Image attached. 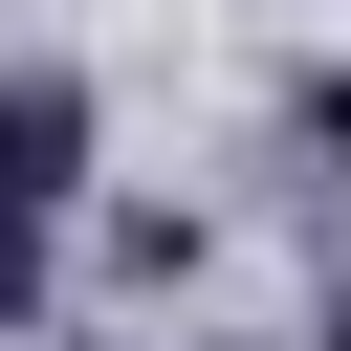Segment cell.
I'll return each mask as SVG.
<instances>
[{
    "label": "cell",
    "mask_w": 351,
    "mask_h": 351,
    "mask_svg": "<svg viewBox=\"0 0 351 351\" xmlns=\"http://www.w3.org/2000/svg\"><path fill=\"white\" fill-rule=\"evenodd\" d=\"M66 197H88V66L66 44H0V219L44 241Z\"/></svg>",
    "instance_id": "cell-1"
},
{
    "label": "cell",
    "mask_w": 351,
    "mask_h": 351,
    "mask_svg": "<svg viewBox=\"0 0 351 351\" xmlns=\"http://www.w3.org/2000/svg\"><path fill=\"white\" fill-rule=\"evenodd\" d=\"M22 329H44V241L0 219V351H22Z\"/></svg>",
    "instance_id": "cell-2"
}]
</instances>
